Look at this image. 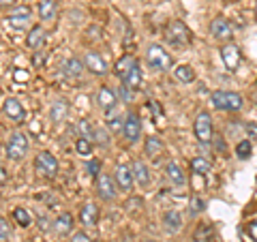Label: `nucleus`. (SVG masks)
I'll list each match as a JSON object with an SVG mask.
<instances>
[{
  "label": "nucleus",
  "mask_w": 257,
  "mask_h": 242,
  "mask_svg": "<svg viewBox=\"0 0 257 242\" xmlns=\"http://www.w3.org/2000/svg\"><path fill=\"white\" fill-rule=\"evenodd\" d=\"M210 99H212V105L221 111H240L244 105L242 94L229 92V90H216V92H212Z\"/></svg>",
  "instance_id": "obj_1"
},
{
  "label": "nucleus",
  "mask_w": 257,
  "mask_h": 242,
  "mask_svg": "<svg viewBox=\"0 0 257 242\" xmlns=\"http://www.w3.org/2000/svg\"><path fill=\"white\" fill-rule=\"evenodd\" d=\"M146 64L155 71H167L174 64V60H172V56L163 50V45L152 43L146 50Z\"/></svg>",
  "instance_id": "obj_2"
},
{
  "label": "nucleus",
  "mask_w": 257,
  "mask_h": 242,
  "mask_svg": "<svg viewBox=\"0 0 257 242\" xmlns=\"http://www.w3.org/2000/svg\"><path fill=\"white\" fill-rule=\"evenodd\" d=\"M35 169L39 172V176H43L47 180H54L56 174H58V161L52 152H39L35 157Z\"/></svg>",
  "instance_id": "obj_3"
},
{
  "label": "nucleus",
  "mask_w": 257,
  "mask_h": 242,
  "mask_svg": "<svg viewBox=\"0 0 257 242\" xmlns=\"http://www.w3.org/2000/svg\"><path fill=\"white\" fill-rule=\"evenodd\" d=\"M193 133H195L199 144H210L212 140V118L208 111H199L195 116V123H193Z\"/></svg>",
  "instance_id": "obj_4"
},
{
  "label": "nucleus",
  "mask_w": 257,
  "mask_h": 242,
  "mask_svg": "<svg viewBox=\"0 0 257 242\" xmlns=\"http://www.w3.org/2000/svg\"><path fill=\"white\" fill-rule=\"evenodd\" d=\"M165 39H167V41H170L172 45H176V47L180 45V47H182V45H189V41H191V32H189V28L184 26L180 20H174L170 26H167Z\"/></svg>",
  "instance_id": "obj_5"
},
{
  "label": "nucleus",
  "mask_w": 257,
  "mask_h": 242,
  "mask_svg": "<svg viewBox=\"0 0 257 242\" xmlns=\"http://www.w3.org/2000/svg\"><path fill=\"white\" fill-rule=\"evenodd\" d=\"M3 114H5V118H9L15 125L26 123V107H24L15 96H7L3 101Z\"/></svg>",
  "instance_id": "obj_6"
},
{
  "label": "nucleus",
  "mask_w": 257,
  "mask_h": 242,
  "mask_svg": "<svg viewBox=\"0 0 257 242\" xmlns=\"http://www.w3.org/2000/svg\"><path fill=\"white\" fill-rule=\"evenodd\" d=\"M7 22H9V26L15 30H26L32 26V11L28 7H15V9L7 15Z\"/></svg>",
  "instance_id": "obj_7"
},
{
  "label": "nucleus",
  "mask_w": 257,
  "mask_h": 242,
  "mask_svg": "<svg viewBox=\"0 0 257 242\" xmlns=\"http://www.w3.org/2000/svg\"><path fill=\"white\" fill-rule=\"evenodd\" d=\"M118 184L116 180H111L109 174H99L96 176V193H99V197L103 201H114L116 199V193H118Z\"/></svg>",
  "instance_id": "obj_8"
},
{
  "label": "nucleus",
  "mask_w": 257,
  "mask_h": 242,
  "mask_svg": "<svg viewBox=\"0 0 257 242\" xmlns=\"http://www.w3.org/2000/svg\"><path fill=\"white\" fill-rule=\"evenodd\" d=\"M28 148H30L28 135H24V133H15V135L11 137V142H9V148H7V152H9V159H13V161H22L24 157H26Z\"/></svg>",
  "instance_id": "obj_9"
},
{
  "label": "nucleus",
  "mask_w": 257,
  "mask_h": 242,
  "mask_svg": "<svg viewBox=\"0 0 257 242\" xmlns=\"http://www.w3.org/2000/svg\"><path fill=\"white\" fill-rule=\"evenodd\" d=\"M122 133L126 137L128 144H135L142 137V120L135 111H128L124 116V127H122Z\"/></svg>",
  "instance_id": "obj_10"
},
{
  "label": "nucleus",
  "mask_w": 257,
  "mask_h": 242,
  "mask_svg": "<svg viewBox=\"0 0 257 242\" xmlns=\"http://www.w3.org/2000/svg\"><path fill=\"white\" fill-rule=\"evenodd\" d=\"M210 35L214 41H229L234 30H231V24L225 18H214L210 22Z\"/></svg>",
  "instance_id": "obj_11"
},
{
  "label": "nucleus",
  "mask_w": 257,
  "mask_h": 242,
  "mask_svg": "<svg viewBox=\"0 0 257 242\" xmlns=\"http://www.w3.org/2000/svg\"><path fill=\"white\" fill-rule=\"evenodd\" d=\"M114 180H116V184H118L120 191L128 193V191L133 189V182H135L133 167H128V165H118L116 172H114Z\"/></svg>",
  "instance_id": "obj_12"
},
{
  "label": "nucleus",
  "mask_w": 257,
  "mask_h": 242,
  "mask_svg": "<svg viewBox=\"0 0 257 242\" xmlns=\"http://www.w3.org/2000/svg\"><path fill=\"white\" fill-rule=\"evenodd\" d=\"M84 64H86V69L90 71L92 75H105L107 73V62L103 60L101 54H96V52H86Z\"/></svg>",
  "instance_id": "obj_13"
},
{
  "label": "nucleus",
  "mask_w": 257,
  "mask_h": 242,
  "mask_svg": "<svg viewBox=\"0 0 257 242\" xmlns=\"http://www.w3.org/2000/svg\"><path fill=\"white\" fill-rule=\"evenodd\" d=\"M221 58H223V64L227 71H236L238 64H240V52L234 43H227L221 47Z\"/></svg>",
  "instance_id": "obj_14"
},
{
  "label": "nucleus",
  "mask_w": 257,
  "mask_h": 242,
  "mask_svg": "<svg viewBox=\"0 0 257 242\" xmlns=\"http://www.w3.org/2000/svg\"><path fill=\"white\" fill-rule=\"evenodd\" d=\"M118 103V96H116V92L111 90L109 86H101L99 90H96V105H99L101 109H105V111H109L111 107H114Z\"/></svg>",
  "instance_id": "obj_15"
},
{
  "label": "nucleus",
  "mask_w": 257,
  "mask_h": 242,
  "mask_svg": "<svg viewBox=\"0 0 257 242\" xmlns=\"http://www.w3.org/2000/svg\"><path fill=\"white\" fill-rule=\"evenodd\" d=\"M45 41H47V32L43 26H32L30 32L26 35V45L30 50H41L45 45Z\"/></svg>",
  "instance_id": "obj_16"
},
{
  "label": "nucleus",
  "mask_w": 257,
  "mask_h": 242,
  "mask_svg": "<svg viewBox=\"0 0 257 242\" xmlns=\"http://www.w3.org/2000/svg\"><path fill=\"white\" fill-rule=\"evenodd\" d=\"M79 221H82L84 227H92L99 221V208H96L92 201H86L82 206V210H79Z\"/></svg>",
  "instance_id": "obj_17"
},
{
  "label": "nucleus",
  "mask_w": 257,
  "mask_h": 242,
  "mask_svg": "<svg viewBox=\"0 0 257 242\" xmlns=\"http://www.w3.org/2000/svg\"><path fill=\"white\" fill-rule=\"evenodd\" d=\"M138 64V58H135L133 54H126V56H122L118 62H116V67H114V71H116V75L120 77V82H124V79L128 77V73L133 71V67Z\"/></svg>",
  "instance_id": "obj_18"
},
{
  "label": "nucleus",
  "mask_w": 257,
  "mask_h": 242,
  "mask_svg": "<svg viewBox=\"0 0 257 242\" xmlns=\"http://www.w3.org/2000/svg\"><path fill=\"white\" fill-rule=\"evenodd\" d=\"M165 174H167V178L176 184V187L182 189L184 184H187V176H184L180 163H176V161H170V163L165 165Z\"/></svg>",
  "instance_id": "obj_19"
},
{
  "label": "nucleus",
  "mask_w": 257,
  "mask_h": 242,
  "mask_svg": "<svg viewBox=\"0 0 257 242\" xmlns=\"http://www.w3.org/2000/svg\"><path fill=\"white\" fill-rule=\"evenodd\" d=\"M54 231L58 233V236H69V233L73 231V216L69 212H60L54 221Z\"/></svg>",
  "instance_id": "obj_20"
},
{
  "label": "nucleus",
  "mask_w": 257,
  "mask_h": 242,
  "mask_svg": "<svg viewBox=\"0 0 257 242\" xmlns=\"http://www.w3.org/2000/svg\"><path fill=\"white\" fill-rule=\"evenodd\" d=\"M84 69H86L84 60H77V58H67L62 62V73L67 77H71V79H75V77L82 75Z\"/></svg>",
  "instance_id": "obj_21"
},
{
  "label": "nucleus",
  "mask_w": 257,
  "mask_h": 242,
  "mask_svg": "<svg viewBox=\"0 0 257 242\" xmlns=\"http://www.w3.org/2000/svg\"><path fill=\"white\" fill-rule=\"evenodd\" d=\"M163 150H165V146H163V142H161L157 135L146 137V146H144V152H146L148 159H159L161 155H163Z\"/></svg>",
  "instance_id": "obj_22"
},
{
  "label": "nucleus",
  "mask_w": 257,
  "mask_h": 242,
  "mask_svg": "<svg viewBox=\"0 0 257 242\" xmlns=\"http://www.w3.org/2000/svg\"><path fill=\"white\" fill-rule=\"evenodd\" d=\"M56 11H58L56 0H39V18H41L43 22H54Z\"/></svg>",
  "instance_id": "obj_23"
},
{
  "label": "nucleus",
  "mask_w": 257,
  "mask_h": 242,
  "mask_svg": "<svg viewBox=\"0 0 257 242\" xmlns=\"http://www.w3.org/2000/svg\"><path fill=\"white\" fill-rule=\"evenodd\" d=\"M163 227L167 231H172V233L180 231L182 229V216H180V212L178 210H167L163 214Z\"/></svg>",
  "instance_id": "obj_24"
},
{
  "label": "nucleus",
  "mask_w": 257,
  "mask_h": 242,
  "mask_svg": "<svg viewBox=\"0 0 257 242\" xmlns=\"http://www.w3.org/2000/svg\"><path fill=\"white\" fill-rule=\"evenodd\" d=\"M67 114H69V103L64 99H56L50 107V118L54 123H62V120L67 118Z\"/></svg>",
  "instance_id": "obj_25"
},
{
  "label": "nucleus",
  "mask_w": 257,
  "mask_h": 242,
  "mask_svg": "<svg viewBox=\"0 0 257 242\" xmlns=\"http://www.w3.org/2000/svg\"><path fill=\"white\" fill-rule=\"evenodd\" d=\"M133 174H135V182H138L140 187H148L150 174H148V167H146L144 161H135L133 163Z\"/></svg>",
  "instance_id": "obj_26"
},
{
  "label": "nucleus",
  "mask_w": 257,
  "mask_h": 242,
  "mask_svg": "<svg viewBox=\"0 0 257 242\" xmlns=\"http://www.w3.org/2000/svg\"><path fill=\"white\" fill-rule=\"evenodd\" d=\"M174 75H176V79H178V82H182V84H191L193 79H195V71H193L189 64H180V67H176V69H174Z\"/></svg>",
  "instance_id": "obj_27"
},
{
  "label": "nucleus",
  "mask_w": 257,
  "mask_h": 242,
  "mask_svg": "<svg viewBox=\"0 0 257 242\" xmlns=\"http://www.w3.org/2000/svg\"><path fill=\"white\" fill-rule=\"evenodd\" d=\"M122 84H124V86H128L131 90H138V88L142 86V69H140V62L133 67V71L128 73V77L124 79Z\"/></svg>",
  "instance_id": "obj_28"
},
{
  "label": "nucleus",
  "mask_w": 257,
  "mask_h": 242,
  "mask_svg": "<svg viewBox=\"0 0 257 242\" xmlns=\"http://www.w3.org/2000/svg\"><path fill=\"white\" fill-rule=\"evenodd\" d=\"M191 169H193V174L206 176L208 172H210V163H208L204 157H195V159H191Z\"/></svg>",
  "instance_id": "obj_29"
},
{
  "label": "nucleus",
  "mask_w": 257,
  "mask_h": 242,
  "mask_svg": "<svg viewBox=\"0 0 257 242\" xmlns=\"http://www.w3.org/2000/svg\"><path fill=\"white\" fill-rule=\"evenodd\" d=\"M13 219L18 221L22 227H28V225L32 223V216H30V212L26 210V208H15V210H13Z\"/></svg>",
  "instance_id": "obj_30"
},
{
  "label": "nucleus",
  "mask_w": 257,
  "mask_h": 242,
  "mask_svg": "<svg viewBox=\"0 0 257 242\" xmlns=\"http://www.w3.org/2000/svg\"><path fill=\"white\" fill-rule=\"evenodd\" d=\"M75 150H77V155H82V157H90L92 155V142L86 140V137H79L75 142Z\"/></svg>",
  "instance_id": "obj_31"
},
{
  "label": "nucleus",
  "mask_w": 257,
  "mask_h": 242,
  "mask_svg": "<svg viewBox=\"0 0 257 242\" xmlns=\"http://www.w3.org/2000/svg\"><path fill=\"white\" fill-rule=\"evenodd\" d=\"M204 210H206V201L202 197L193 195L191 201H189V212H191V216H197L199 212H204Z\"/></svg>",
  "instance_id": "obj_32"
},
{
  "label": "nucleus",
  "mask_w": 257,
  "mask_h": 242,
  "mask_svg": "<svg viewBox=\"0 0 257 242\" xmlns=\"http://www.w3.org/2000/svg\"><path fill=\"white\" fill-rule=\"evenodd\" d=\"M77 131L82 133L79 137H86V140H90V142H92V137L96 135V131L90 127V123H88V120H79V123H77Z\"/></svg>",
  "instance_id": "obj_33"
},
{
  "label": "nucleus",
  "mask_w": 257,
  "mask_h": 242,
  "mask_svg": "<svg viewBox=\"0 0 257 242\" xmlns=\"http://www.w3.org/2000/svg\"><path fill=\"white\" fill-rule=\"evenodd\" d=\"M251 152H253L251 142H248V140L238 142V146H236V155H238V159H248V157H251Z\"/></svg>",
  "instance_id": "obj_34"
},
{
  "label": "nucleus",
  "mask_w": 257,
  "mask_h": 242,
  "mask_svg": "<svg viewBox=\"0 0 257 242\" xmlns=\"http://www.w3.org/2000/svg\"><path fill=\"white\" fill-rule=\"evenodd\" d=\"M9 238H11L9 223H7V221L3 219V221H0V240H3V242H9Z\"/></svg>",
  "instance_id": "obj_35"
},
{
  "label": "nucleus",
  "mask_w": 257,
  "mask_h": 242,
  "mask_svg": "<svg viewBox=\"0 0 257 242\" xmlns=\"http://www.w3.org/2000/svg\"><path fill=\"white\" fill-rule=\"evenodd\" d=\"M88 174H90V176H99L101 174V161L99 159L88 161Z\"/></svg>",
  "instance_id": "obj_36"
},
{
  "label": "nucleus",
  "mask_w": 257,
  "mask_h": 242,
  "mask_svg": "<svg viewBox=\"0 0 257 242\" xmlns=\"http://www.w3.org/2000/svg\"><path fill=\"white\" fill-rule=\"evenodd\" d=\"M246 231H248V236H251V240L257 242V219L246 223Z\"/></svg>",
  "instance_id": "obj_37"
},
{
  "label": "nucleus",
  "mask_w": 257,
  "mask_h": 242,
  "mask_svg": "<svg viewBox=\"0 0 257 242\" xmlns=\"http://www.w3.org/2000/svg\"><path fill=\"white\" fill-rule=\"evenodd\" d=\"M45 60H47L45 52H37L35 56H32V64H35V67H41V64H45Z\"/></svg>",
  "instance_id": "obj_38"
},
{
  "label": "nucleus",
  "mask_w": 257,
  "mask_h": 242,
  "mask_svg": "<svg viewBox=\"0 0 257 242\" xmlns=\"http://www.w3.org/2000/svg\"><path fill=\"white\" fill-rule=\"evenodd\" d=\"M131 92H133V90H131V88H128V86H124V84L120 86V99H122L124 103L131 101Z\"/></svg>",
  "instance_id": "obj_39"
},
{
  "label": "nucleus",
  "mask_w": 257,
  "mask_h": 242,
  "mask_svg": "<svg viewBox=\"0 0 257 242\" xmlns=\"http://www.w3.org/2000/svg\"><path fill=\"white\" fill-rule=\"evenodd\" d=\"M71 242H90V238H88L84 231H77V233L71 236Z\"/></svg>",
  "instance_id": "obj_40"
},
{
  "label": "nucleus",
  "mask_w": 257,
  "mask_h": 242,
  "mask_svg": "<svg viewBox=\"0 0 257 242\" xmlns=\"http://www.w3.org/2000/svg\"><path fill=\"white\" fill-rule=\"evenodd\" d=\"M15 79H18V82H26V79H28V73H26V71H22V69H18V71H15V75H13Z\"/></svg>",
  "instance_id": "obj_41"
},
{
  "label": "nucleus",
  "mask_w": 257,
  "mask_h": 242,
  "mask_svg": "<svg viewBox=\"0 0 257 242\" xmlns=\"http://www.w3.org/2000/svg\"><path fill=\"white\" fill-rule=\"evenodd\" d=\"M0 180H3V184H7V169L5 167L0 169Z\"/></svg>",
  "instance_id": "obj_42"
},
{
  "label": "nucleus",
  "mask_w": 257,
  "mask_h": 242,
  "mask_svg": "<svg viewBox=\"0 0 257 242\" xmlns=\"http://www.w3.org/2000/svg\"><path fill=\"white\" fill-rule=\"evenodd\" d=\"M39 227H41V229L47 227V219H45V216H41V219H39Z\"/></svg>",
  "instance_id": "obj_43"
},
{
  "label": "nucleus",
  "mask_w": 257,
  "mask_h": 242,
  "mask_svg": "<svg viewBox=\"0 0 257 242\" xmlns=\"http://www.w3.org/2000/svg\"><path fill=\"white\" fill-rule=\"evenodd\" d=\"M0 3H3V7H9V5L15 3V0H0Z\"/></svg>",
  "instance_id": "obj_44"
},
{
  "label": "nucleus",
  "mask_w": 257,
  "mask_h": 242,
  "mask_svg": "<svg viewBox=\"0 0 257 242\" xmlns=\"http://www.w3.org/2000/svg\"><path fill=\"white\" fill-rule=\"evenodd\" d=\"M248 131H251V133H255V135H257V125H251V127H248Z\"/></svg>",
  "instance_id": "obj_45"
},
{
  "label": "nucleus",
  "mask_w": 257,
  "mask_h": 242,
  "mask_svg": "<svg viewBox=\"0 0 257 242\" xmlns=\"http://www.w3.org/2000/svg\"><path fill=\"white\" fill-rule=\"evenodd\" d=\"M142 242H157V240H148V238H146V240H142Z\"/></svg>",
  "instance_id": "obj_46"
},
{
  "label": "nucleus",
  "mask_w": 257,
  "mask_h": 242,
  "mask_svg": "<svg viewBox=\"0 0 257 242\" xmlns=\"http://www.w3.org/2000/svg\"><path fill=\"white\" fill-rule=\"evenodd\" d=\"M255 15H257V3H255Z\"/></svg>",
  "instance_id": "obj_47"
},
{
  "label": "nucleus",
  "mask_w": 257,
  "mask_h": 242,
  "mask_svg": "<svg viewBox=\"0 0 257 242\" xmlns=\"http://www.w3.org/2000/svg\"><path fill=\"white\" fill-rule=\"evenodd\" d=\"M255 101H257V96H255Z\"/></svg>",
  "instance_id": "obj_48"
}]
</instances>
